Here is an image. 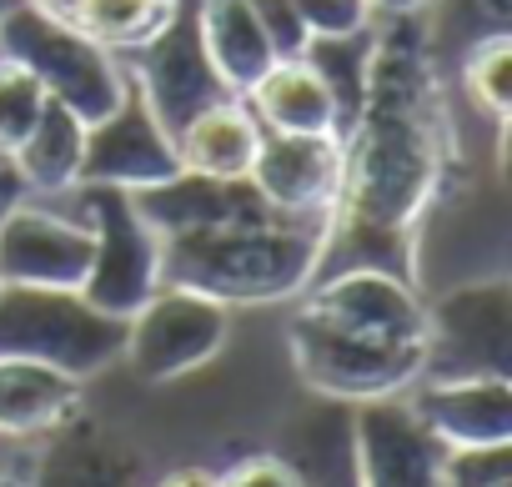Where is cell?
<instances>
[{"label": "cell", "mask_w": 512, "mask_h": 487, "mask_svg": "<svg viewBox=\"0 0 512 487\" xmlns=\"http://www.w3.org/2000/svg\"><path fill=\"white\" fill-rule=\"evenodd\" d=\"M342 161V201L322 272L377 267L417 282V226L457 166L442 61L432 56L422 16H397L372 31Z\"/></svg>", "instance_id": "cell-1"}, {"label": "cell", "mask_w": 512, "mask_h": 487, "mask_svg": "<svg viewBox=\"0 0 512 487\" xmlns=\"http://www.w3.org/2000/svg\"><path fill=\"white\" fill-rule=\"evenodd\" d=\"M332 221L262 216L161 241V287H191L221 307H262L302 297L327 257Z\"/></svg>", "instance_id": "cell-2"}, {"label": "cell", "mask_w": 512, "mask_h": 487, "mask_svg": "<svg viewBox=\"0 0 512 487\" xmlns=\"http://www.w3.org/2000/svg\"><path fill=\"white\" fill-rule=\"evenodd\" d=\"M0 61L26 66L46 86V96L61 101L81 126L106 121L131 86L126 61L116 51L96 46L71 21L36 11L31 0H16V6L0 16Z\"/></svg>", "instance_id": "cell-3"}, {"label": "cell", "mask_w": 512, "mask_h": 487, "mask_svg": "<svg viewBox=\"0 0 512 487\" xmlns=\"http://www.w3.org/2000/svg\"><path fill=\"white\" fill-rule=\"evenodd\" d=\"M287 347L297 362V377L322 397V402H377V397H402L427 362L422 342H392L372 337L357 327H342L322 312L297 307L287 327Z\"/></svg>", "instance_id": "cell-4"}, {"label": "cell", "mask_w": 512, "mask_h": 487, "mask_svg": "<svg viewBox=\"0 0 512 487\" xmlns=\"http://www.w3.org/2000/svg\"><path fill=\"white\" fill-rule=\"evenodd\" d=\"M126 347V322L96 312L81 292L0 287V357L46 362L76 382L111 367Z\"/></svg>", "instance_id": "cell-5"}, {"label": "cell", "mask_w": 512, "mask_h": 487, "mask_svg": "<svg viewBox=\"0 0 512 487\" xmlns=\"http://www.w3.org/2000/svg\"><path fill=\"white\" fill-rule=\"evenodd\" d=\"M86 201V226H91V267L81 282V297L116 317L131 322L156 292H161V231L141 216L136 196L121 186H76Z\"/></svg>", "instance_id": "cell-6"}, {"label": "cell", "mask_w": 512, "mask_h": 487, "mask_svg": "<svg viewBox=\"0 0 512 487\" xmlns=\"http://www.w3.org/2000/svg\"><path fill=\"white\" fill-rule=\"evenodd\" d=\"M512 372V287L507 277L467 282L427 302L422 377H507Z\"/></svg>", "instance_id": "cell-7"}, {"label": "cell", "mask_w": 512, "mask_h": 487, "mask_svg": "<svg viewBox=\"0 0 512 487\" xmlns=\"http://www.w3.org/2000/svg\"><path fill=\"white\" fill-rule=\"evenodd\" d=\"M231 332V307L191 292V287H161L131 322L121 357L141 382H176L196 367H206Z\"/></svg>", "instance_id": "cell-8"}, {"label": "cell", "mask_w": 512, "mask_h": 487, "mask_svg": "<svg viewBox=\"0 0 512 487\" xmlns=\"http://www.w3.org/2000/svg\"><path fill=\"white\" fill-rule=\"evenodd\" d=\"M121 61H126L131 86L146 96L151 116L171 131V141L186 131V121H196L206 106L231 96L221 86V76L211 71V61H206V46H201V31H196V11L186 6V0L176 6V16L166 21V31L151 46H141L136 56H121Z\"/></svg>", "instance_id": "cell-9"}, {"label": "cell", "mask_w": 512, "mask_h": 487, "mask_svg": "<svg viewBox=\"0 0 512 487\" xmlns=\"http://www.w3.org/2000/svg\"><path fill=\"white\" fill-rule=\"evenodd\" d=\"M342 136H287L262 131V146L251 156L246 181L256 186L272 211L302 216V221H332L342 201Z\"/></svg>", "instance_id": "cell-10"}, {"label": "cell", "mask_w": 512, "mask_h": 487, "mask_svg": "<svg viewBox=\"0 0 512 487\" xmlns=\"http://www.w3.org/2000/svg\"><path fill=\"white\" fill-rule=\"evenodd\" d=\"M181 166V151L171 141V131L151 116L146 96L136 86H126L121 106L86 126V156H81V181L86 186H121V191H146L171 181Z\"/></svg>", "instance_id": "cell-11"}, {"label": "cell", "mask_w": 512, "mask_h": 487, "mask_svg": "<svg viewBox=\"0 0 512 487\" xmlns=\"http://www.w3.org/2000/svg\"><path fill=\"white\" fill-rule=\"evenodd\" d=\"M91 267V226L36 201H16L0 221V287L81 292Z\"/></svg>", "instance_id": "cell-12"}, {"label": "cell", "mask_w": 512, "mask_h": 487, "mask_svg": "<svg viewBox=\"0 0 512 487\" xmlns=\"http://www.w3.org/2000/svg\"><path fill=\"white\" fill-rule=\"evenodd\" d=\"M357 487H442L447 447L422 427L407 397H377L352 407Z\"/></svg>", "instance_id": "cell-13"}, {"label": "cell", "mask_w": 512, "mask_h": 487, "mask_svg": "<svg viewBox=\"0 0 512 487\" xmlns=\"http://www.w3.org/2000/svg\"><path fill=\"white\" fill-rule=\"evenodd\" d=\"M51 442L36 457L31 487H156L151 457L101 417H66L46 432Z\"/></svg>", "instance_id": "cell-14"}, {"label": "cell", "mask_w": 512, "mask_h": 487, "mask_svg": "<svg viewBox=\"0 0 512 487\" xmlns=\"http://www.w3.org/2000/svg\"><path fill=\"white\" fill-rule=\"evenodd\" d=\"M307 312H322L342 327L392 337V342H422L427 347V302L417 297V282H402L377 267H342L322 272L307 287Z\"/></svg>", "instance_id": "cell-15"}, {"label": "cell", "mask_w": 512, "mask_h": 487, "mask_svg": "<svg viewBox=\"0 0 512 487\" xmlns=\"http://www.w3.org/2000/svg\"><path fill=\"white\" fill-rule=\"evenodd\" d=\"M402 397L442 447L512 442V377H417Z\"/></svg>", "instance_id": "cell-16"}, {"label": "cell", "mask_w": 512, "mask_h": 487, "mask_svg": "<svg viewBox=\"0 0 512 487\" xmlns=\"http://www.w3.org/2000/svg\"><path fill=\"white\" fill-rule=\"evenodd\" d=\"M251 116L262 121V131H287V136H342V106L327 76L307 61H272V71L256 81L246 96Z\"/></svg>", "instance_id": "cell-17"}, {"label": "cell", "mask_w": 512, "mask_h": 487, "mask_svg": "<svg viewBox=\"0 0 512 487\" xmlns=\"http://www.w3.org/2000/svg\"><path fill=\"white\" fill-rule=\"evenodd\" d=\"M81 412V382L46 362L0 357V437H46Z\"/></svg>", "instance_id": "cell-18"}, {"label": "cell", "mask_w": 512, "mask_h": 487, "mask_svg": "<svg viewBox=\"0 0 512 487\" xmlns=\"http://www.w3.org/2000/svg\"><path fill=\"white\" fill-rule=\"evenodd\" d=\"M191 11H196V31H201L211 71L221 76V86L231 96H246L277 61L262 26L251 16V6L246 0H196Z\"/></svg>", "instance_id": "cell-19"}, {"label": "cell", "mask_w": 512, "mask_h": 487, "mask_svg": "<svg viewBox=\"0 0 512 487\" xmlns=\"http://www.w3.org/2000/svg\"><path fill=\"white\" fill-rule=\"evenodd\" d=\"M262 146V121L251 116V106L241 96H226L216 106H206L196 121H186V131L176 136L181 166L196 176H221L236 181L251 171V156Z\"/></svg>", "instance_id": "cell-20"}, {"label": "cell", "mask_w": 512, "mask_h": 487, "mask_svg": "<svg viewBox=\"0 0 512 487\" xmlns=\"http://www.w3.org/2000/svg\"><path fill=\"white\" fill-rule=\"evenodd\" d=\"M81 156H86V126L61 101H46L41 121L21 141L11 166H16L26 196L31 191L36 196H56V191H76L81 186Z\"/></svg>", "instance_id": "cell-21"}, {"label": "cell", "mask_w": 512, "mask_h": 487, "mask_svg": "<svg viewBox=\"0 0 512 487\" xmlns=\"http://www.w3.org/2000/svg\"><path fill=\"white\" fill-rule=\"evenodd\" d=\"M302 487H357V457H352V407L322 402L312 417L297 422L292 447L282 452Z\"/></svg>", "instance_id": "cell-22"}, {"label": "cell", "mask_w": 512, "mask_h": 487, "mask_svg": "<svg viewBox=\"0 0 512 487\" xmlns=\"http://www.w3.org/2000/svg\"><path fill=\"white\" fill-rule=\"evenodd\" d=\"M176 6L181 0H76L71 26L116 56H136L141 46H151L166 31Z\"/></svg>", "instance_id": "cell-23"}, {"label": "cell", "mask_w": 512, "mask_h": 487, "mask_svg": "<svg viewBox=\"0 0 512 487\" xmlns=\"http://www.w3.org/2000/svg\"><path fill=\"white\" fill-rule=\"evenodd\" d=\"M422 26H427L432 56L447 61V56L472 51L477 41L512 36V0H432Z\"/></svg>", "instance_id": "cell-24"}, {"label": "cell", "mask_w": 512, "mask_h": 487, "mask_svg": "<svg viewBox=\"0 0 512 487\" xmlns=\"http://www.w3.org/2000/svg\"><path fill=\"white\" fill-rule=\"evenodd\" d=\"M462 86H467L472 106L487 111L492 126H507V111H512V36H492V41H477L472 51H462Z\"/></svg>", "instance_id": "cell-25"}, {"label": "cell", "mask_w": 512, "mask_h": 487, "mask_svg": "<svg viewBox=\"0 0 512 487\" xmlns=\"http://www.w3.org/2000/svg\"><path fill=\"white\" fill-rule=\"evenodd\" d=\"M46 86L16 66V61H0V161H11L21 151V141L31 136V126L46 111Z\"/></svg>", "instance_id": "cell-26"}, {"label": "cell", "mask_w": 512, "mask_h": 487, "mask_svg": "<svg viewBox=\"0 0 512 487\" xmlns=\"http://www.w3.org/2000/svg\"><path fill=\"white\" fill-rule=\"evenodd\" d=\"M512 477V442L502 447H447L442 487H492Z\"/></svg>", "instance_id": "cell-27"}, {"label": "cell", "mask_w": 512, "mask_h": 487, "mask_svg": "<svg viewBox=\"0 0 512 487\" xmlns=\"http://www.w3.org/2000/svg\"><path fill=\"white\" fill-rule=\"evenodd\" d=\"M302 26L312 41H352L372 31V6L367 0H297Z\"/></svg>", "instance_id": "cell-28"}, {"label": "cell", "mask_w": 512, "mask_h": 487, "mask_svg": "<svg viewBox=\"0 0 512 487\" xmlns=\"http://www.w3.org/2000/svg\"><path fill=\"white\" fill-rule=\"evenodd\" d=\"M246 6H251V16H256V26H262V36H267V46H272L277 61H292V56L307 51L312 36L302 26L297 0H246Z\"/></svg>", "instance_id": "cell-29"}, {"label": "cell", "mask_w": 512, "mask_h": 487, "mask_svg": "<svg viewBox=\"0 0 512 487\" xmlns=\"http://www.w3.org/2000/svg\"><path fill=\"white\" fill-rule=\"evenodd\" d=\"M221 487H302V477L282 452H256V457L231 462L221 472Z\"/></svg>", "instance_id": "cell-30"}, {"label": "cell", "mask_w": 512, "mask_h": 487, "mask_svg": "<svg viewBox=\"0 0 512 487\" xmlns=\"http://www.w3.org/2000/svg\"><path fill=\"white\" fill-rule=\"evenodd\" d=\"M156 487H221V477L206 467H176V472L156 477Z\"/></svg>", "instance_id": "cell-31"}, {"label": "cell", "mask_w": 512, "mask_h": 487, "mask_svg": "<svg viewBox=\"0 0 512 487\" xmlns=\"http://www.w3.org/2000/svg\"><path fill=\"white\" fill-rule=\"evenodd\" d=\"M372 6V16H387V21H397V16H427V6L432 0H367Z\"/></svg>", "instance_id": "cell-32"}, {"label": "cell", "mask_w": 512, "mask_h": 487, "mask_svg": "<svg viewBox=\"0 0 512 487\" xmlns=\"http://www.w3.org/2000/svg\"><path fill=\"white\" fill-rule=\"evenodd\" d=\"M21 196H26V186H21L16 166H11V161H0V221H6V211H11Z\"/></svg>", "instance_id": "cell-33"}, {"label": "cell", "mask_w": 512, "mask_h": 487, "mask_svg": "<svg viewBox=\"0 0 512 487\" xmlns=\"http://www.w3.org/2000/svg\"><path fill=\"white\" fill-rule=\"evenodd\" d=\"M36 11H46V16H56V21H71L76 16V0H31Z\"/></svg>", "instance_id": "cell-34"}, {"label": "cell", "mask_w": 512, "mask_h": 487, "mask_svg": "<svg viewBox=\"0 0 512 487\" xmlns=\"http://www.w3.org/2000/svg\"><path fill=\"white\" fill-rule=\"evenodd\" d=\"M11 437H0V487H6V477H11V447H6Z\"/></svg>", "instance_id": "cell-35"}, {"label": "cell", "mask_w": 512, "mask_h": 487, "mask_svg": "<svg viewBox=\"0 0 512 487\" xmlns=\"http://www.w3.org/2000/svg\"><path fill=\"white\" fill-rule=\"evenodd\" d=\"M11 6H16V0H0V16H6V11H11Z\"/></svg>", "instance_id": "cell-36"}, {"label": "cell", "mask_w": 512, "mask_h": 487, "mask_svg": "<svg viewBox=\"0 0 512 487\" xmlns=\"http://www.w3.org/2000/svg\"><path fill=\"white\" fill-rule=\"evenodd\" d=\"M492 487H512V477H507V482H492Z\"/></svg>", "instance_id": "cell-37"}]
</instances>
